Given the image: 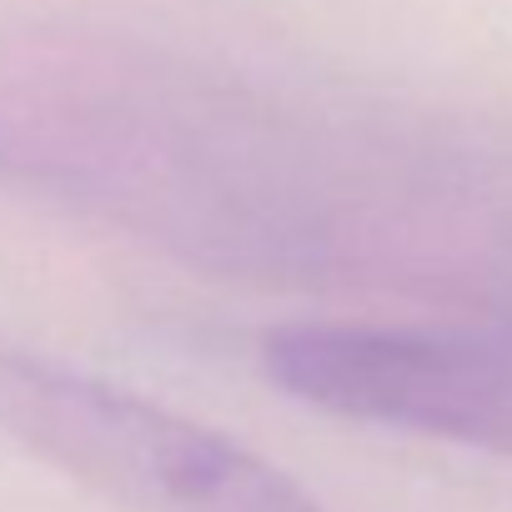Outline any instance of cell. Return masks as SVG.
<instances>
[{"instance_id": "6da1fadb", "label": "cell", "mask_w": 512, "mask_h": 512, "mask_svg": "<svg viewBox=\"0 0 512 512\" xmlns=\"http://www.w3.org/2000/svg\"><path fill=\"white\" fill-rule=\"evenodd\" d=\"M211 116L206 146L166 101L16 86L0 91V181L61 191L226 267L512 312V146L292 131L297 171H282L272 126L241 136L236 111Z\"/></svg>"}, {"instance_id": "7a4b0ae2", "label": "cell", "mask_w": 512, "mask_h": 512, "mask_svg": "<svg viewBox=\"0 0 512 512\" xmlns=\"http://www.w3.org/2000/svg\"><path fill=\"white\" fill-rule=\"evenodd\" d=\"M262 367L317 412L512 457V317L297 322L262 337Z\"/></svg>"}, {"instance_id": "3957f363", "label": "cell", "mask_w": 512, "mask_h": 512, "mask_svg": "<svg viewBox=\"0 0 512 512\" xmlns=\"http://www.w3.org/2000/svg\"><path fill=\"white\" fill-rule=\"evenodd\" d=\"M0 432L36 462L131 507L176 512L231 437L46 352L0 337Z\"/></svg>"}, {"instance_id": "277c9868", "label": "cell", "mask_w": 512, "mask_h": 512, "mask_svg": "<svg viewBox=\"0 0 512 512\" xmlns=\"http://www.w3.org/2000/svg\"><path fill=\"white\" fill-rule=\"evenodd\" d=\"M176 512H332V507H322L282 467L262 462L241 442H231L226 457L211 467V477Z\"/></svg>"}]
</instances>
